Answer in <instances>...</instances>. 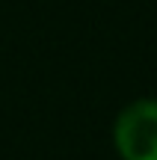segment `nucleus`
I'll list each match as a JSON object with an SVG mask.
<instances>
[{
	"label": "nucleus",
	"mask_w": 157,
	"mask_h": 160,
	"mask_svg": "<svg viewBox=\"0 0 157 160\" xmlns=\"http://www.w3.org/2000/svg\"><path fill=\"white\" fill-rule=\"evenodd\" d=\"M113 148L122 160H157V98H136L119 110Z\"/></svg>",
	"instance_id": "nucleus-1"
}]
</instances>
